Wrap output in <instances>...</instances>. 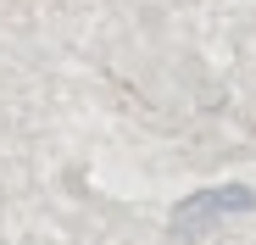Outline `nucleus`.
<instances>
[{
  "instance_id": "1",
  "label": "nucleus",
  "mask_w": 256,
  "mask_h": 245,
  "mask_svg": "<svg viewBox=\"0 0 256 245\" xmlns=\"http://www.w3.org/2000/svg\"><path fill=\"white\" fill-rule=\"evenodd\" d=\"M256 206V195L245 184H218V190H195L178 200V212H173V234H206L218 218L228 212H250Z\"/></svg>"
}]
</instances>
